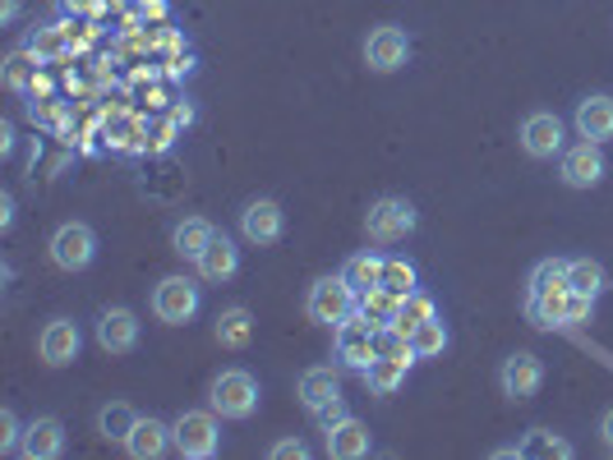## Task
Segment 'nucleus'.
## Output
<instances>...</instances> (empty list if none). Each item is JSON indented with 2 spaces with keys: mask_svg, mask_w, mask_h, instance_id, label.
Instances as JSON below:
<instances>
[{
  "mask_svg": "<svg viewBox=\"0 0 613 460\" xmlns=\"http://www.w3.org/2000/svg\"><path fill=\"white\" fill-rule=\"evenodd\" d=\"M208 401L222 419H250L259 410V378L244 374V368H227V374L212 378Z\"/></svg>",
  "mask_w": 613,
  "mask_h": 460,
  "instance_id": "obj_1",
  "label": "nucleus"
},
{
  "mask_svg": "<svg viewBox=\"0 0 613 460\" xmlns=\"http://www.w3.org/2000/svg\"><path fill=\"white\" fill-rule=\"evenodd\" d=\"M355 286L346 282V276H319V282L310 286V299H304V314H310L314 323L323 327H336V323H346L355 314Z\"/></svg>",
  "mask_w": 613,
  "mask_h": 460,
  "instance_id": "obj_2",
  "label": "nucleus"
},
{
  "mask_svg": "<svg viewBox=\"0 0 613 460\" xmlns=\"http://www.w3.org/2000/svg\"><path fill=\"white\" fill-rule=\"evenodd\" d=\"M171 433H175V451L185 456V460H212V456H218V447H222L218 410H185L171 423Z\"/></svg>",
  "mask_w": 613,
  "mask_h": 460,
  "instance_id": "obj_3",
  "label": "nucleus"
},
{
  "mask_svg": "<svg viewBox=\"0 0 613 460\" xmlns=\"http://www.w3.org/2000/svg\"><path fill=\"white\" fill-rule=\"evenodd\" d=\"M47 249H51V263L60 272H83L88 263L98 258V235H93V226H83V222H66V226H56Z\"/></svg>",
  "mask_w": 613,
  "mask_h": 460,
  "instance_id": "obj_4",
  "label": "nucleus"
},
{
  "mask_svg": "<svg viewBox=\"0 0 613 460\" xmlns=\"http://www.w3.org/2000/svg\"><path fill=\"white\" fill-rule=\"evenodd\" d=\"M415 231V207L406 198H379L370 212H364V235L374 244H396Z\"/></svg>",
  "mask_w": 613,
  "mask_h": 460,
  "instance_id": "obj_5",
  "label": "nucleus"
},
{
  "mask_svg": "<svg viewBox=\"0 0 613 460\" xmlns=\"http://www.w3.org/2000/svg\"><path fill=\"white\" fill-rule=\"evenodd\" d=\"M152 314H158L162 323H171V327L190 323L199 314V286L190 282V276H162L158 290H152Z\"/></svg>",
  "mask_w": 613,
  "mask_h": 460,
  "instance_id": "obj_6",
  "label": "nucleus"
},
{
  "mask_svg": "<svg viewBox=\"0 0 613 460\" xmlns=\"http://www.w3.org/2000/svg\"><path fill=\"white\" fill-rule=\"evenodd\" d=\"M521 147H526L535 162L563 157V147H567L563 120H559L554 111H535V115H526V120H521Z\"/></svg>",
  "mask_w": 613,
  "mask_h": 460,
  "instance_id": "obj_7",
  "label": "nucleus"
},
{
  "mask_svg": "<svg viewBox=\"0 0 613 460\" xmlns=\"http://www.w3.org/2000/svg\"><path fill=\"white\" fill-rule=\"evenodd\" d=\"M406 60H411V38L396 23H383V28H374V33L364 38V65H370L374 74L402 70Z\"/></svg>",
  "mask_w": 613,
  "mask_h": 460,
  "instance_id": "obj_8",
  "label": "nucleus"
},
{
  "mask_svg": "<svg viewBox=\"0 0 613 460\" xmlns=\"http://www.w3.org/2000/svg\"><path fill=\"white\" fill-rule=\"evenodd\" d=\"M604 171H609V162H604V152H600V143H591V139H581L576 147H563V162H559V175H563V184H572V190H595V184L604 180Z\"/></svg>",
  "mask_w": 613,
  "mask_h": 460,
  "instance_id": "obj_9",
  "label": "nucleus"
},
{
  "mask_svg": "<svg viewBox=\"0 0 613 460\" xmlns=\"http://www.w3.org/2000/svg\"><path fill=\"white\" fill-rule=\"evenodd\" d=\"M499 387H503V396H512V401H531V396L544 387V364H540V355H531V350L508 355L503 368H499Z\"/></svg>",
  "mask_w": 613,
  "mask_h": 460,
  "instance_id": "obj_10",
  "label": "nucleus"
},
{
  "mask_svg": "<svg viewBox=\"0 0 613 460\" xmlns=\"http://www.w3.org/2000/svg\"><path fill=\"white\" fill-rule=\"evenodd\" d=\"M79 350H83V331H79V323H70V318H51V323L42 327V336H38V355H42V364H51V368L74 364Z\"/></svg>",
  "mask_w": 613,
  "mask_h": 460,
  "instance_id": "obj_11",
  "label": "nucleus"
},
{
  "mask_svg": "<svg viewBox=\"0 0 613 460\" xmlns=\"http://www.w3.org/2000/svg\"><path fill=\"white\" fill-rule=\"evenodd\" d=\"M374 323H364L360 314H351L346 323H336V359H342L346 368H355V374H364V364L374 359Z\"/></svg>",
  "mask_w": 613,
  "mask_h": 460,
  "instance_id": "obj_12",
  "label": "nucleus"
},
{
  "mask_svg": "<svg viewBox=\"0 0 613 460\" xmlns=\"http://www.w3.org/2000/svg\"><path fill=\"white\" fill-rule=\"evenodd\" d=\"M282 231H287V212L272 203V198L244 203V212H240V235L250 239V244H278Z\"/></svg>",
  "mask_w": 613,
  "mask_h": 460,
  "instance_id": "obj_13",
  "label": "nucleus"
},
{
  "mask_svg": "<svg viewBox=\"0 0 613 460\" xmlns=\"http://www.w3.org/2000/svg\"><path fill=\"white\" fill-rule=\"evenodd\" d=\"M139 318L130 309H102L98 314V346L107 355H130L139 346Z\"/></svg>",
  "mask_w": 613,
  "mask_h": 460,
  "instance_id": "obj_14",
  "label": "nucleus"
},
{
  "mask_svg": "<svg viewBox=\"0 0 613 460\" xmlns=\"http://www.w3.org/2000/svg\"><path fill=\"white\" fill-rule=\"evenodd\" d=\"M572 125H576L581 139H591V143L613 139V98H609V92H591V98H581Z\"/></svg>",
  "mask_w": 613,
  "mask_h": 460,
  "instance_id": "obj_15",
  "label": "nucleus"
},
{
  "mask_svg": "<svg viewBox=\"0 0 613 460\" xmlns=\"http://www.w3.org/2000/svg\"><path fill=\"white\" fill-rule=\"evenodd\" d=\"M28 460H56V456H66V423L60 419H33L23 428V447H19Z\"/></svg>",
  "mask_w": 613,
  "mask_h": 460,
  "instance_id": "obj_16",
  "label": "nucleus"
},
{
  "mask_svg": "<svg viewBox=\"0 0 613 460\" xmlns=\"http://www.w3.org/2000/svg\"><path fill=\"white\" fill-rule=\"evenodd\" d=\"M194 267H199L203 282H231V276L240 272V249L227 235H212V244L194 258Z\"/></svg>",
  "mask_w": 613,
  "mask_h": 460,
  "instance_id": "obj_17",
  "label": "nucleus"
},
{
  "mask_svg": "<svg viewBox=\"0 0 613 460\" xmlns=\"http://www.w3.org/2000/svg\"><path fill=\"white\" fill-rule=\"evenodd\" d=\"M370 447H374V438L360 419H342L336 428H328V456L332 460H360V456H370Z\"/></svg>",
  "mask_w": 613,
  "mask_h": 460,
  "instance_id": "obj_18",
  "label": "nucleus"
},
{
  "mask_svg": "<svg viewBox=\"0 0 613 460\" xmlns=\"http://www.w3.org/2000/svg\"><path fill=\"white\" fill-rule=\"evenodd\" d=\"M171 442H175L171 423H162V419H139V423H134V433L125 438V451H130L134 460H158Z\"/></svg>",
  "mask_w": 613,
  "mask_h": 460,
  "instance_id": "obj_19",
  "label": "nucleus"
},
{
  "mask_svg": "<svg viewBox=\"0 0 613 460\" xmlns=\"http://www.w3.org/2000/svg\"><path fill=\"white\" fill-rule=\"evenodd\" d=\"M300 406L304 410H319V406H328L332 401V396H342V378H336L332 374V368H304V374H300Z\"/></svg>",
  "mask_w": 613,
  "mask_h": 460,
  "instance_id": "obj_20",
  "label": "nucleus"
},
{
  "mask_svg": "<svg viewBox=\"0 0 613 460\" xmlns=\"http://www.w3.org/2000/svg\"><path fill=\"white\" fill-rule=\"evenodd\" d=\"M406 374H411V364L406 359H383L374 355L370 364H364V387H370L374 396H392V391H402L406 387Z\"/></svg>",
  "mask_w": 613,
  "mask_h": 460,
  "instance_id": "obj_21",
  "label": "nucleus"
},
{
  "mask_svg": "<svg viewBox=\"0 0 613 460\" xmlns=\"http://www.w3.org/2000/svg\"><path fill=\"white\" fill-rule=\"evenodd\" d=\"M567 290L572 286H559V290H544V295H526V318L544 331L554 327H567Z\"/></svg>",
  "mask_w": 613,
  "mask_h": 460,
  "instance_id": "obj_22",
  "label": "nucleus"
},
{
  "mask_svg": "<svg viewBox=\"0 0 613 460\" xmlns=\"http://www.w3.org/2000/svg\"><path fill=\"white\" fill-rule=\"evenodd\" d=\"M28 55L38 60V65H51V60H66L70 55V33L66 23H42L28 33Z\"/></svg>",
  "mask_w": 613,
  "mask_h": 460,
  "instance_id": "obj_23",
  "label": "nucleus"
},
{
  "mask_svg": "<svg viewBox=\"0 0 613 460\" xmlns=\"http://www.w3.org/2000/svg\"><path fill=\"white\" fill-rule=\"evenodd\" d=\"M212 235H218V231H212V222H203V217H185V222H175L171 226V249L180 254V258H199L203 249H208V244H212Z\"/></svg>",
  "mask_w": 613,
  "mask_h": 460,
  "instance_id": "obj_24",
  "label": "nucleus"
},
{
  "mask_svg": "<svg viewBox=\"0 0 613 460\" xmlns=\"http://www.w3.org/2000/svg\"><path fill=\"white\" fill-rule=\"evenodd\" d=\"M139 419H143V415H139L130 401H111V406H102V410H98V433L125 447V438L134 433V423H139Z\"/></svg>",
  "mask_w": 613,
  "mask_h": 460,
  "instance_id": "obj_25",
  "label": "nucleus"
},
{
  "mask_svg": "<svg viewBox=\"0 0 613 460\" xmlns=\"http://www.w3.org/2000/svg\"><path fill=\"white\" fill-rule=\"evenodd\" d=\"M212 336H218L222 350H244V346H250V336H254L250 309H227V314H218V327H212Z\"/></svg>",
  "mask_w": 613,
  "mask_h": 460,
  "instance_id": "obj_26",
  "label": "nucleus"
},
{
  "mask_svg": "<svg viewBox=\"0 0 613 460\" xmlns=\"http://www.w3.org/2000/svg\"><path fill=\"white\" fill-rule=\"evenodd\" d=\"M396 304H402V299H396L392 290L374 286V290H364V295H360V304H355V314H360L364 323H374V327H388V323L396 318Z\"/></svg>",
  "mask_w": 613,
  "mask_h": 460,
  "instance_id": "obj_27",
  "label": "nucleus"
},
{
  "mask_svg": "<svg viewBox=\"0 0 613 460\" xmlns=\"http://www.w3.org/2000/svg\"><path fill=\"white\" fill-rule=\"evenodd\" d=\"M429 318H439V309H434V299H429L424 290H411V295H402V304H396V327L402 331H415L420 323H429Z\"/></svg>",
  "mask_w": 613,
  "mask_h": 460,
  "instance_id": "obj_28",
  "label": "nucleus"
},
{
  "mask_svg": "<svg viewBox=\"0 0 613 460\" xmlns=\"http://www.w3.org/2000/svg\"><path fill=\"white\" fill-rule=\"evenodd\" d=\"M411 350H415V359H439V355L448 350V327H443V318L420 323V327L411 331Z\"/></svg>",
  "mask_w": 613,
  "mask_h": 460,
  "instance_id": "obj_29",
  "label": "nucleus"
},
{
  "mask_svg": "<svg viewBox=\"0 0 613 460\" xmlns=\"http://www.w3.org/2000/svg\"><path fill=\"white\" fill-rule=\"evenodd\" d=\"M342 276L355 286V295H364V290H374V286L383 282V258H379V254H355V258L342 267Z\"/></svg>",
  "mask_w": 613,
  "mask_h": 460,
  "instance_id": "obj_30",
  "label": "nucleus"
},
{
  "mask_svg": "<svg viewBox=\"0 0 613 460\" xmlns=\"http://www.w3.org/2000/svg\"><path fill=\"white\" fill-rule=\"evenodd\" d=\"M379 286L402 299V295H411V290L420 286V272H415L411 258H383V282H379Z\"/></svg>",
  "mask_w": 613,
  "mask_h": 460,
  "instance_id": "obj_31",
  "label": "nucleus"
},
{
  "mask_svg": "<svg viewBox=\"0 0 613 460\" xmlns=\"http://www.w3.org/2000/svg\"><path fill=\"white\" fill-rule=\"evenodd\" d=\"M374 355H383V359H406V364H415V350H411V331H402L396 323L379 327V331H374Z\"/></svg>",
  "mask_w": 613,
  "mask_h": 460,
  "instance_id": "obj_32",
  "label": "nucleus"
},
{
  "mask_svg": "<svg viewBox=\"0 0 613 460\" xmlns=\"http://www.w3.org/2000/svg\"><path fill=\"white\" fill-rule=\"evenodd\" d=\"M567 286L572 290H586V295H600L604 290V267L595 258H572L567 263Z\"/></svg>",
  "mask_w": 613,
  "mask_h": 460,
  "instance_id": "obj_33",
  "label": "nucleus"
},
{
  "mask_svg": "<svg viewBox=\"0 0 613 460\" xmlns=\"http://www.w3.org/2000/svg\"><path fill=\"white\" fill-rule=\"evenodd\" d=\"M33 65H38V60L28 55V47L14 51V55L6 60V88H10V92H33V74H28Z\"/></svg>",
  "mask_w": 613,
  "mask_h": 460,
  "instance_id": "obj_34",
  "label": "nucleus"
},
{
  "mask_svg": "<svg viewBox=\"0 0 613 460\" xmlns=\"http://www.w3.org/2000/svg\"><path fill=\"white\" fill-rule=\"evenodd\" d=\"M559 286H567V263L549 258V263H540V267L531 272V290H526V295H544V290H559Z\"/></svg>",
  "mask_w": 613,
  "mask_h": 460,
  "instance_id": "obj_35",
  "label": "nucleus"
},
{
  "mask_svg": "<svg viewBox=\"0 0 613 460\" xmlns=\"http://www.w3.org/2000/svg\"><path fill=\"white\" fill-rule=\"evenodd\" d=\"M521 456H559V460H567L572 447L563 438H554V433H544V428H535V433H526V442H521Z\"/></svg>",
  "mask_w": 613,
  "mask_h": 460,
  "instance_id": "obj_36",
  "label": "nucleus"
},
{
  "mask_svg": "<svg viewBox=\"0 0 613 460\" xmlns=\"http://www.w3.org/2000/svg\"><path fill=\"white\" fill-rule=\"evenodd\" d=\"M23 447V428H19V419H14V410H0V451H19Z\"/></svg>",
  "mask_w": 613,
  "mask_h": 460,
  "instance_id": "obj_37",
  "label": "nucleus"
},
{
  "mask_svg": "<svg viewBox=\"0 0 613 460\" xmlns=\"http://www.w3.org/2000/svg\"><path fill=\"white\" fill-rule=\"evenodd\" d=\"M591 309H595V295H586V290H567V327L586 323Z\"/></svg>",
  "mask_w": 613,
  "mask_h": 460,
  "instance_id": "obj_38",
  "label": "nucleus"
},
{
  "mask_svg": "<svg viewBox=\"0 0 613 460\" xmlns=\"http://www.w3.org/2000/svg\"><path fill=\"white\" fill-rule=\"evenodd\" d=\"M314 419H319V428L328 433V428H336L342 419H351V410H346V401H342V396H332L328 406H319V410H314Z\"/></svg>",
  "mask_w": 613,
  "mask_h": 460,
  "instance_id": "obj_39",
  "label": "nucleus"
},
{
  "mask_svg": "<svg viewBox=\"0 0 613 460\" xmlns=\"http://www.w3.org/2000/svg\"><path fill=\"white\" fill-rule=\"evenodd\" d=\"M268 456H272V460H304V456H310V447H304L300 438H287V442H278V447H272Z\"/></svg>",
  "mask_w": 613,
  "mask_h": 460,
  "instance_id": "obj_40",
  "label": "nucleus"
},
{
  "mask_svg": "<svg viewBox=\"0 0 613 460\" xmlns=\"http://www.w3.org/2000/svg\"><path fill=\"white\" fill-rule=\"evenodd\" d=\"M60 10H66V14H88V19L102 14L98 0H60Z\"/></svg>",
  "mask_w": 613,
  "mask_h": 460,
  "instance_id": "obj_41",
  "label": "nucleus"
},
{
  "mask_svg": "<svg viewBox=\"0 0 613 460\" xmlns=\"http://www.w3.org/2000/svg\"><path fill=\"white\" fill-rule=\"evenodd\" d=\"M139 14L143 19H167V0H139Z\"/></svg>",
  "mask_w": 613,
  "mask_h": 460,
  "instance_id": "obj_42",
  "label": "nucleus"
},
{
  "mask_svg": "<svg viewBox=\"0 0 613 460\" xmlns=\"http://www.w3.org/2000/svg\"><path fill=\"white\" fill-rule=\"evenodd\" d=\"M14 222V198L6 194V198H0V226H10Z\"/></svg>",
  "mask_w": 613,
  "mask_h": 460,
  "instance_id": "obj_43",
  "label": "nucleus"
},
{
  "mask_svg": "<svg viewBox=\"0 0 613 460\" xmlns=\"http://www.w3.org/2000/svg\"><path fill=\"white\" fill-rule=\"evenodd\" d=\"M0 19L14 23V19H19V0H0Z\"/></svg>",
  "mask_w": 613,
  "mask_h": 460,
  "instance_id": "obj_44",
  "label": "nucleus"
},
{
  "mask_svg": "<svg viewBox=\"0 0 613 460\" xmlns=\"http://www.w3.org/2000/svg\"><path fill=\"white\" fill-rule=\"evenodd\" d=\"M600 433H604V447L613 451V410H609V415L600 419Z\"/></svg>",
  "mask_w": 613,
  "mask_h": 460,
  "instance_id": "obj_45",
  "label": "nucleus"
},
{
  "mask_svg": "<svg viewBox=\"0 0 613 460\" xmlns=\"http://www.w3.org/2000/svg\"><path fill=\"white\" fill-rule=\"evenodd\" d=\"M0 152H14V125H0Z\"/></svg>",
  "mask_w": 613,
  "mask_h": 460,
  "instance_id": "obj_46",
  "label": "nucleus"
},
{
  "mask_svg": "<svg viewBox=\"0 0 613 460\" xmlns=\"http://www.w3.org/2000/svg\"><path fill=\"white\" fill-rule=\"evenodd\" d=\"M194 70V60L185 55V60H171V79H180V74H190Z\"/></svg>",
  "mask_w": 613,
  "mask_h": 460,
  "instance_id": "obj_47",
  "label": "nucleus"
},
{
  "mask_svg": "<svg viewBox=\"0 0 613 460\" xmlns=\"http://www.w3.org/2000/svg\"><path fill=\"white\" fill-rule=\"evenodd\" d=\"M171 120H175V125H190L194 111H190V106H175V115H171Z\"/></svg>",
  "mask_w": 613,
  "mask_h": 460,
  "instance_id": "obj_48",
  "label": "nucleus"
}]
</instances>
